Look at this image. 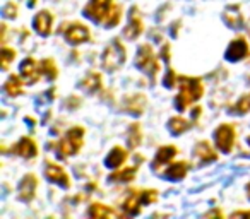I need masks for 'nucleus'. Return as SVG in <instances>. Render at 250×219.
<instances>
[{
  "instance_id": "1",
  "label": "nucleus",
  "mask_w": 250,
  "mask_h": 219,
  "mask_svg": "<svg viewBox=\"0 0 250 219\" xmlns=\"http://www.w3.org/2000/svg\"><path fill=\"white\" fill-rule=\"evenodd\" d=\"M178 86H180V93L177 96V108L180 112H184L188 104L201 100V96L204 94V84L197 77L180 76L178 77Z\"/></svg>"
},
{
  "instance_id": "2",
  "label": "nucleus",
  "mask_w": 250,
  "mask_h": 219,
  "mask_svg": "<svg viewBox=\"0 0 250 219\" xmlns=\"http://www.w3.org/2000/svg\"><path fill=\"white\" fill-rule=\"evenodd\" d=\"M83 142H84V129L83 127H72L59 142V154L62 158L74 156V154L79 153Z\"/></svg>"
},
{
  "instance_id": "3",
  "label": "nucleus",
  "mask_w": 250,
  "mask_h": 219,
  "mask_svg": "<svg viewBox=\"0 0 250 219\" xmlns=\"http://www.w3.org/2000/svg\"><path fill=\"white\" fill-rule=\"evenodd\" d=\"M158 199L156 190H132V194L129 195V199L124 202V211L125 214L136 216L141 212V205L143 204H151Z\"/></svg>"
},
{
  "instance_id": "4",
  "label": "nucleus",
  "mask_w": 250,
  "mask_h": 219,
  "mask_svg": "<svg viewBox=\"0 0 250 219\" xmlns=\"http://www.w3.org/2000/svg\"><path fill=\"white\" fill-rule=\"evenodd\" d=\"M125 59H127V57H125L124 45H122L118 40H113V41L106 46V50H104L103 60H101V62H103V67L106 70H117L124 65Z\"/></svg>"
},
{
  "instance_id": "5",
  "label": "nucleus",
  "mask_w": 250,
  "mask_h": 219,
  "mask_svg": "<svg viewBox=\"0 0 250 219\" xmlns=\"http://www.w3.org/2000/svg\"><path fill=\"white\" fill-rule=\"evenodd\" d=\"M136 65L139 67L143 72H146L147 76L151 77V80L156 79V74L160 70V65H158V60L153 53V48L149 45H143L137 52L136 57Z\"/></svg>"
},
{
  "instance_id": "6",
  "label": "nucleus",
  "mask_w": 250,
  "mask_h": 219,
  "mask_svg": "<svg viewBox=\"0 0 250 219\" xmlns=\"http://www.w3.org/2000/svg\"><path fill=\"white\" fill-rule=\"evenodd\" d=\"M113 7V0H89V4L84 7V14L94 22H104Z\"/></svg>"
},
{
  "instance_id": "7",
  "label": "nucleus",
  "mask_w": 250,
  "mask_h": 219,
  "mask_svg": "<svg viewBox=\"0 0 250 219\" xmlns=\"http://www.w3.org/2000/svg\"><path fill=\"white\" fill-rule=\"evenodd\" d=\"M214 140L219 151L229 153L233 144H235V129H233V125H228V123L219 125L214 132Z\"/></svg>"
},
{
  "instance_id": "8",
  "label": "nucleus",
  "mask_w": 250,
  "mask_h": 219,
  "mask_svg": "<svg viewBox=\"0 0 250 219\" xmlns=\"http://www.w3.org/2000/svg\"><path fill=\"white\" fill-rule=\"evenodd\" d=\"M45 175H46V178H48L50 181L60 185V187H63V188H69L70 187L69 175L65 173V170H63L60 164L50 163V161H48V163H46V168H45Z\"/></svg>"
},
{
  "instance_id": "9",
  "label": "nucleus",
  "mask_w": 250,
  "mask_h": 219,
  "mask_svg": "<svg viewBox=\"0 0 250 219\" xmlns=\"http://www.w3.org/2000/svg\"><path fill=\"white\" fill-rule=\"evenodd\" d=\"M249 53H250V50L245 40L236 38L229 43L228 50H226V60H229V62H238V60L249 57Z\"/></svg>"
},
{
  "instance_id": "10",
  "label": "nucleus",
  "mask_w": 250,
  "mask_h": 219,
  "mask_svg": "<svg viewBox=\"0 0 250 219\" xmlns=\"http://www.w3.org/2000/svg\"><path fill=\"white\" fill-rule=\"evenodd\" d=\"M65 40L70 43V45H79V43H84L89 40V29L84 24H70L65 31Z\"/></svg>"
},
{
  "instance_id": "11",
  "label": "nucleus",
  "mask_w": 250,
  "mask_h": 219,
  "mask_svg": "<svg viewBox=\"0 0 250 219\" xmlns=\"http://www.w3.org/2000/svg\"><path fill=\"white\" fill-rule=\"evenodd\" d=\"M21 76L24 77L26 82L35 84V82H38V79L43 76L42 67H40V63H36L35 59H26L24 62L21 63Z\"/></svg>"
},
{
  "instance_id": "12",
  "label": "nucleus",
  "mask_w": 250,
  "mask_h": 219,
  "mask_svg": "<svg viewBox=\"0 0 250 219\" xmlns=\"http://www.w3.org/2000/svg\"><path fill=\"white\" fill-rule=\"evenodd\" d=\"M143 21H141V18L137 16V9L134 7L132 11H130V18H129V24L125 26L124 29V36L127 40H137L141 36V33H143Z\"/></svg>"
},
{
  "instance_id": "13",
  "label": "nucleus",
  "mask_w": 250,
  "mask_h": 219,
  "mask_svg": "<svg viewBox=\"0 0 250 219\" xmlns=\"http://www.w3.org/2000/svg\"><path fill=\"white\" fill-rule=\"evenodd\" d=\"M36 187H38V180H36L35 175H26L21 183H19V199L24 202L33 200Z\"/></svg>"
},
{
  "instance_id": "14",
  "label": "nucleus",
  "mask_w": 250,
  "mask_h": 219,
  "mask_svg": "<svg viewBox=\"0 0 250 219\" xmlns=\"http://www.w3.org/2000/svg\"><path fill=\"white\" fill-rule=\"evenodd\" d=\"M12 151H14L16 154H19V156L28 158V159L29 158H35L36 154H38V147H36L35 140H33L31 137H22V139L12 147Z\"/></svg>"
},
{
  "instance_id": "15",
  "label": "nucleus",
  "mask_w": 250,
  "mask_h": 219,
  "mask_svg": "<svg viewBox=\"0 0 250 219\" xmlns=\"http://www.w3.org/2000/svg\"><path fill=\"white\" fill-rule=\"evenodd\" d=\"M52 22H53V16L48 11H42L38 16L35 18V29L38 35L42 36H48L52 33Z\"/></svg>"
},
{
  "instance_id": "16",
  "label": "nucleus",
  "mask_w": 250,
  "mask_h": 219,
  "mask_svg": "<svg viewBox=\"0 0 250 219\" xmlns=\"http://www.w3.org/2000/svg\"><path fill=\"white\" fill-rule=\"evenodd\" d=\"M125 110L132 115H141L144 112V106H146V98L143 94H132V96H127L124 101Z\"/></svg>"
},
{
  "instance_id": "17",
  "label": "nucleus",
  "mask_w": 250,
  "mask_h": 219,
  "mask_svg": "<svg viewBox=\"0 0 250 219\" xmlns=\"http://www.w3.org/2000/svg\"><path fill=\"white\" fill-rule=\"evenodd\" d=\"M175 154H177V147L175 146L160 147L158 153H156V158H154V161H153V168L154 170H158L161 164H168L175 158Z\"/></svg>"
},
{
  "instance_id": "18",
  "label": "nucleus",
  "mask_w": 250,
  "mask_h": 219,
  "mask_svg": "<svg viewBox=\"0 0 250 219\" xmlns=\"http://www.w3.org/2000/svg\"><path fill=\"white\" fill-rule=\"evenodd\" d=\"M127 151L125 149H122V147H113V149L110 151V154L106 156V166L108 168H118V166H122V164L125 163V159H127Z\"/></svg>"
},
{
  "instance_id": "19",
  "label": "nucleus",
  "mask_w": 250,
  "mask_h": 219,
  "mask_svg": "<svg viewBox=\"0 0 250 219\" xmlns=\"http://www.w3.org/2000/svg\"><path fill=\"white\" fill-rule=\"evenodd\" d=\"M87 214L91 216V218H118V212L113 211L111 207H108V205H103V204H93L89 207V211H87Z\"/></svg>"
},
{
  "instance_id": "20",
  "label": "nucleus",
  "mask_w": 250,
  "mask_h": 219,
  "mask_svg": "<svg viewBox=\"0 0 250 219\" xmlns=\"http://www.w3.org/2000/svg\"><path fill=\"white\" fill-rule=\"evenodd\" d=\"M195 156L199 158L201 163H209V161H214L216 158H218L214 151L211 149L209 142H206V140H202V142H199L197 146H195Z\"/></svg>"
},
{
  "instance_id": "21",
  "label": "nucleus",
  "mask_w": 250,
  "mask_h": 219,
  "mask_svg": "<svg viewBox=\"0 0 250 219\" xmlns=\"http://www.w3.org/2000/svg\"><path fill=\"white\" fill-rule=\"evenodd\" d=\"M187 163H173L168 166V170H165V177L168 178V180H182V178L187 175Z\"/></svg>"
},
{
  "instance_id": "22",
  "label": "nucleus",
  "mask_w": 250,
  "mask_h": 219,
  "mask_svg": "<svg viewBox=\"0 0 250 219\" xmlns=\"http://www.w3.org/2000/svg\"><path fill=\"white\" fill-rule=\"evenodd\" d=\"M81 87H83L84 91H87V93H96V91L101 87V76L98 72H89L83 79Z\"/></svg>"
},
{
  "instance_id": "23",
  "label": "nucleus",
  "mask_w": 250,
  "mask_h": 219,
  "mask_svg": "<svg viewBox=\"0 0 250 219\" xmlns=\"http://www.w3.org/2000/svg\"><path fill=\"white\" fill-rule=\"evenodd\" d=\"M5 93L9 94V96H19V94L22 93V80L19 76H11L7 79V82H5L4 86Z\"/></svg>"
},
{
  "instance_id": "24",
  "label": "nucleus",
  "mask_w": 250,
  "mask_h": 219,
  "mask_svg": "<svg viewBox=\"0 0 250 219\" xmlns=\"http://www.w3.org/2000/svg\"><path fill=\"white\" fill-rule=\"evenodd\" d=\"M168 127H170L171 134L180 136V134L187 132V130L190 129V123H188L187 120L180 119V117H173V119H170V122H168Z\"/></svg>"
},
{
  "instance_id": "25",
  "label": "nucleus",
  "mask_w": 250,
  "mask_h": 219,
  "mask_svg": "<svg viewBox=\"0 0 250 219\" xmlns=\"http://www.w3.org/2000/svg\"><path fill=\"white\" fill-rule=\"evenodd\" d=\"M136 173H137V166L124 168V170H120V171H117V173L111 175L110 180L111 181H130V180H134Z\"/></svg>"
},
{
  "instance_id": "26",
  "label": "nucleus",
  "mask_w": 250,
  "mask_h": 219,
  "mask_svg": "<svg viewBox=\"0 0 250 219\" xmlns=\"http://www.w3.org/2000/svg\"><path fill=\"white\" fill-rule=\"evenodd\" d=\"M127 144H129V147H132V149H136V147L141 144V127H139V123H132V125H130L129 132H127Z\"/></svg>"
},
{
  "instance_id": "27",
  "label": "nucleus",
  "mask_w": 250,
  "mask_h": 219,
  "mask_svg": "<svg viewBox=\"0 0 250 219\" xmlns=\"http://www.w3.org/2000/svg\"><path fill=\"white\" fill-rule=\"evenodd\" d=\"M40 67H42V74L48 77L50 80H53L59 76V70H57V65L53 63V60H50V59L43 60V62L40 63Z\"/></svg>"
},
{
  "instance_id": "28",
  "label": "nucleus",
  "mask_w": 250,
  "mask_h": 219,
  "mask_svg": "<svg viewBox=\"0 0 250 219\" xmlns=\"http://www.w3.org/2000/svg\"><path fill=\"white\" fill-rule=\"evenodd\" d=\"M225 21L228 22L229 26H233L235 29H238L240 26L243 24V18H242V14H238L236 7H235V12H233V14H231V9L225 11Z\"/></svg>"
},
{
  "instance_id": "29",
  "label": "nucleus",
  "mask_w": 250,
  "mask_h": 219,
  "mask_svg": "<svg viewBox=\"0 0 250 219\" xmlns=\"http://www.w3.org/2000/svg\"><path fill=\"white\" fill-rule=\"evenodd\" d=\"M233 113H238V115H243V113L250 112V94H245V96L240 98V101L231 108Z\"/></svg>"
},
{
  "instance_id": "30",
  "label": "nucleus",
  "mask_w": 250,
  "mask_h": 219,
  "mask_svg": "<svg viewBox=\"0 0 250 219\" xmlns=\"http://www.w3.org/2000/svg\"><path fill=\"white\" fill-rule=\"evenodd\" d=\"M14 59H16V52H14V50L4 46V48H2V52H0V62H2V69L7 70L9 69V63H11Z\"/></svg>"
},
{
  "instance_id": "31",
  "label": "nucleus",
  "mask_w": 250,
  "mask_h": 219,
  "mask_svg": "<svg viewBox=\"0 0 250 219\" xmlns=\"http://www.w3.org/2000/svg\"><path fill=\"white\" fill-rule=\"evenodd\" d=\"M122 18V9L118 7V5H115L113 9H111L110 16L106 18V21H104V26H108V28H111V26H117L118 21H120Z\"/></svg>"
},
{
  "instance_id": "32",
  "label": "nucleus",
  "mask_w": 250,
  "mask_h": 219,
  "mask_svg": "<svg viewBox=\"0 0 250 219\" xmlns=\"http://www.w3.org/2000/svg\"><path fill=\"white\" fill-rule=\"evenodd\" d=\"M4 14H5V18H16V16H18V5H16L14 2L7 4L4 9Z\"/></svg>"
},
{
  "instance_id": "33",
  "label": "nucleus",
  "mask_w": 250,
  "mask_h": 219,
  "mask_svg": "<svg viewBox=\"0 0 250 219\" xmlns=\"http://www.w3.org/2000/svg\"><path fill=\"white\" fill-rule=\"evenodd\" d=\"M175 82H178V77H175V72L170 69V70H168L167 79H165V84H167V87H173Z\"/></svg>"
},
{
  "instance_id": "34",
  "label": "nucleus",
  "mask_w": 250,
  "mask_h": 219,
  "mask_svg": "<svg viewBox=\"0 0 250 219\" xmlns=\"http://www.w3.org/2000/svg\"><path fill=\"white\" fill-rule=\"evenodd\" d=\"M231 218H250V211H238V212H233Z\"/></svg>"
},
{
  "instance_id": "35",
  "label": "nucleus",
  "mask_w": 250,
  "mask_h": 219,
  "mask_svg": "<svg viewBox=\"0 0 250 219\" xmlns=\"http://www.w3.org/2000/svg\"><path fill=\"white\" fill-rule=\"evenodd\" d=\"M211 216H221V212H219V211H212V212H208V214H206V218H211Z\"/></svg>"
},
{
  "instance_id": "36",
  "label": "nucleus",
  "mask_w": 250,
  "mask_h": 219,
  "mask_svg": "<svg viewBox=\"0 0 250 219\" xmlns=\"http://www.w3.org/2000/svg\"><path fill=\"white\" fill-rule=\"evenodd\" d=\"M247 194H249V197H250V183L247 185Z\"/></svg>"
},
{
  "instance_id": "37",
  "label": "nucleus",
  "mask_w": 250,
  "mask_h": 219,
  "mask_svg": "<svg viewBox=\"0 0 250 219\" xmlns=\"http://www.w3.org/2000/svg\"><path fill=\"white\" fill-rule=\"evenodd\" d=\"M247 140H249V144H250V137H249V139H247Z\"/></svg>"
}]
</instances>
